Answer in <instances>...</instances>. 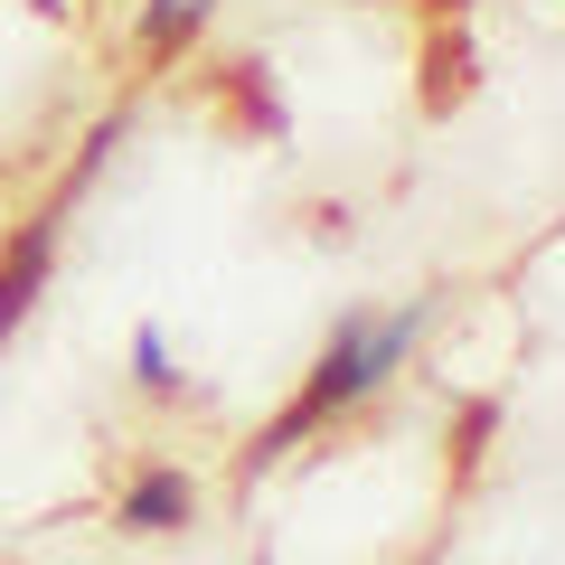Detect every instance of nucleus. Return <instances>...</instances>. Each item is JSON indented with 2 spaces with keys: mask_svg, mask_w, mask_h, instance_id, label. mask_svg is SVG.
<instances>
[{
  "mask_svg": "<svg viewBox=\"0 0 565 565\" xmlns=\"http://www.w3.org/2000/svg\"><path fill=\"white\" fill-rule=\"evenodd\" d=\"M122 132H132V114H104L95 132H85V151H76V180H66V189H95V180H104V161L122 151Z\"/></svg>",
  "mask_w": 565,
  "mask_h": 565,
  "instance_id": "obj_6",
  "label": "nucleus"
},
{
  "mask_svg": "<svg viewBox=\"0 0 565 565\" xmlns=\"http://www.w3.org/2000/svg\"><path fill=\"white\" fill-rule=\"evenodd\" d=\"M47 274H57V217H29L20 236L0 245V340H10V330L39 311Z\"/></svg>",
  "mask_w": 565,
  "mask_h": 565,
  "instance_id": "obj_2",
  "label": "nucleus"
},
{
  "mask_svg": "<svg viewBox=\"0 0 565 565\" xmlns=\"http://www.w3.org/2000/svg\"><path fill=\"white\" fill-rule=\"evenodd\" d=\"M189 519H199V481H189V471H170V462L132 471V490H122V509H114L122 537H180Z\"/></svg>",
  "mask_w": 565,
  "mask_h": 565,
  "instance_id": "obj_3",
  "label": "nucleus"
},
{
  "mask_svg": "<svg viewBox=\"0 0 565 565\" xmlns=\"http://www.w3.org/2000/svg\"><path fill=\"white\" fill-rule=\"evenodd\" d=\"M236 95H245V114H255L264 132L282 122V104H274V85H264V66H236Z\"/></svg>",
  "mask_w": 565,
  "mask_h": 565,
  "instance_id": "obj_7",
  "label": "nucleus"
},
{
  "mask_svg": "<svg viewBox=\"0 0 565 565\" xmlns=\"http://www.w3.org/2000/svg\"><path fill=\"white\" fill-rule=\"evenodd\" d=\"M207 10H217V0H141V57H180L189 39H199L207 29Z\"/></svg>",
  "mask_w": 565,
  "mask_h": 565,
  "instance_id": "obj_4",
  "label": "nucleus"
},
{
  "mask_svg": "<svg viewBox=\"0 0 565 565\" xmlns=\"http://www.w3.org/2000/svg\"><path fill=\"white\" fill-rule=\"evenodd\" d=\"M132 386H151V396H180V359H170V340L151 321L132 330Z\"/></svg>",
  "mask_w": 565,
  "mask_h": 565,
  "instance_id": "obj_5",
  "label": "nucleus"
},
{
  "mask_svg": "<svg viewBox=\"0 0 565 565\" xmlns=\"http://www.w3.org/2000/svg\"><path fill=\"white\" fill-rule=\"evenodd\" d=\"M424 321H434V302H396V311H349L340 330L321 340V359H311L302 396L282 405L274 424L255 434V462H282V452L302 444V434H321L330 415H349V405H367L386 377H405V359H415Z\"/></svg>",
  "mask_w": 565,
  "mask_h": 565,
  "instance_id": "obj_1",
  "label": "nucleus"
}]
</instances>
